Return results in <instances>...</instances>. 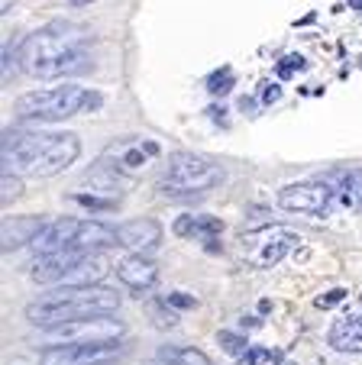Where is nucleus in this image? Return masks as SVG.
<instances>
[{"instance_id":"1","label":"nucleus","mask_w":362,"mask_h":365,"mask_svg":"<svg viewBox=\"0 0 362 365\" xmlns=\"http://www.w3.org/2000/svg\"><path fill=\"white\" fill-rule=\"evenodd\" d=\"M14 58L23 75L39 78V81L78 75L91 62V33L81 23H49L20 42Z\"/></svg>"},{"instance_id":"2","label":"nucleus","mask_w":362,"mask_h":365,"mask_svg":"<svg viewBox=\"0 0 362 365\" xmlns=\"http://www.w3.org/2000/svg\"><path fill=\"white\" fill-rule=\"evenodd\" d=\"M4 168L14 175L52 178L75 165L81 155V143L75 133H36V130H7L0 139Z\"/></svg>"},{"instance_id":"3","label":"nucleus","mask_w":362,"mask_h":365,"mask_svg":"<svg viewBox=\"0 0 362 365\" xmlns=\"http://www.w3.org/2000/svg\"><path fill=\"white\" fill-rule=\"evenodd\" d=\"M120 307V294L107 284H75V288H55L36 297L26 307V317L39 330H55L71 320L104 317Z\"/></svg>"},{"instance_id":"4","label":"nucleus","mask_w":362,"mask_h":365,"mask_svg":"<svg viewBox=\"0 0 362 365\" xmlns=\"http://www.w3.org/2000/svg\"><path fill=\"white\" fill-rule=\"evenodd\" d=\"M101 103L104 97L91 88L55 84V88H39L16 97L14 110H16V120H23V123H59V120H69L81 110H97Z\"/></svg>"},{"instance_id":"5","label":"nucleus","mask_w":362,"mask_h":365,"mask_svg":"<svg viewBox=\"0 0 362 365\" xmlns=\"http://www.w3.org/2000/svg\"><path fill=\"white\" fill-rule=\"evenodd\" d=\"M116 246V230L97 220H78V217H59L39 233L33 242L36 255L52 252H104Z\"/></svg>"},{"instance_id":"6","label":"nucleus","mask_w":362,"mask_h":365,"mask_svg":"<svg viewBox=\"0 0 362 365\" xmlns=\"http://www.w3.org/2000/svg\"><path fill=\"white\" fill-rule=\"evenodd\" d=\"M107 262L101 252H52L36 255L33 282L36 284H59V288H75V284H104Z\"/></svg>"},{"instance_id":"7","label":"nucleus","mask_w":362,"mask_h":365,"mask_svg":"<svg viewBox=\"0 0 362 365\" xmlns=\"http://www.w3.org/2000/svg\"><path fill=\"white\" fill-rule=\"evenodd\" d=\"M223 181V168L211 159H201L191 152H175L165 165V175L159 181L165 194H204Z\"/></svg>"},{"instance_id":"8","label":"nucleus","mask_w":362,"mask_h":365,"mask_svg":"<svg viewBox=\"0 0 362 365\" xmlns=\"http://www.w3.org/2000/svg\"><path fill=\"white\" fill-rule=\"evenodd\" d=\"M294 246H298V233H294V230L266 227V230H256V233H246L239 240V255H243V262L253 265V269H272Z\"/></svg>"},{"instance_id":"9","label":"nucleus","mask_w":362,"mask_h":365,"mask_svg":"<svg viewBox=\"0 0 362 365\" xmlns=\"http://www.w3.org/2000/svg\"><path fill=\"white\" fill-rule=\"evenodd\" d=\"M126 333V327L116 317L104 314V317H84V320H71L49 330V336L55 339V346H107V343H120Z\"/></svg>"},{"instance_id":"10","label":"nucleus","mask_w":362,"mask_h":365,"mask_svg":"<svg viewBox=\"0 0 362 365\" xmlns=\"http://www.w3.org/2000/svg\"><path fill=\"white\" fill-rule=\"evenodd\" d=\"M333 204L330 181H294L278 191V207L288 214H327Z\"/></svg>"},{"instance_id":"11","label":"nucleus","mask_w":362,"mask_h":365,"mask_svg":"<svg viewBox=\"0 0 362 365\" xmlns=\"http://www.w3.org/2000/svg\"><path fill=\"white\" fill-rule=\"evenodd\" d=\"M120 356V343L107 346H49L42 349L39 365H110Z\"/></svg>"},{"instance_id":"12","label":"nucleus","mask_w":362,"mask_h":365,"mask_svg":"<svg viewBox=\"0 0 362 365\" xmlns=\"http://www.w3.org/2000/svg\"><path fill=\"white\" fill-rule=\"evenodd\" d=\"M159 155V143H136V139H120V143H114L110 149H104L101 162L110 168H116L120 175H126L130 178L133 172H139V168L149 165V159H156Z\"/></svg>"},{"instance_id":"13","label":"nucleus","mask_w":362,"mask_h":365,"mask_svg":"<svg viewBox=\"0 0 362 365\" xmlns=\"http://www.w3.org/2000/svg\"><path fill=\"white\" fill-rule=\"evenodd\" d=\"M159 242H162V223L149 217H136L116 227V246H124L126 252L149 255L152 249H159Z\"/></svg>"},{"instance_id":"14","label":"nucleus","mask_w":362,"mask_h":365,"mask_svg":"<svg viewBox=\"0 0 362 365\" xmlns=\"http://www.w3.org/2000/svg\"><path fill=\"white\" fill-rule=\"evenodd\" d=\"M116 278H120L126 288H133V294H139V291H149L152 284L159 282V265L149 255L126 252L124 259L116 262Z\"/></svg>"},{"instance_id":"15","label":"nucleus","mask_w":362,"mask_h":365,"mask_svg":"<svg viewBox=\"0 0 362 365\" xmlns=\"http://www.w3.org/2000/svg\"><path fill=\"white\" fill-rule=\"evenodd\" d=\"M49 223L42 217H4V240H0V249L4 252H16L23 246H33L39 240V233L46 230Z\"/></svg>"},{"instance_id":"16","label":"nucleus","mask_w":362,"mask_h":365,"mask_svg":"<svg viewBox=\"0 0 362 365\" xmlns=\"http://www.w3.org/2000/svg\"><path fill=\"white\" fill-rule=\"evenodd\" d=\"M220 233H223V220L211 214H181L175 220V236L181 240H211Z\"/></svg>"},{"instance_id":"17","label":"nucleus","mask_w":362,"mask_h":365,"mask_svg":"<svg viewBox=\"0 0 362 365\" xmlns=\"http://www.w3.org/2000/svg\"><path fill=\"white\" fill-rule=\"evenodd\" d=\"M330 346L349 352V356H362V314L336 320L333 330H330Z\"/></svg>"},{"instance_id":"18","label":"nucleus","mask_w":362,"mask_h":365,"mask_svg":"<svg viewBox=\"0 0 362 365\" xmlns=\"http://www.w3.org/2000/svg\"><path fill=\"white\" fill-rule=\"evenodd\" d=\"M330 187H333L336 204L346 207V210H359L362 214V168L340 172L333 181H330Z\"/></svg>"},{"instance_id":"19","label":"nucleus","mask_w":362,"mask_h":365,"mask_svg":"<svg viewBox=\"0 0 362 365\" xmlns=\"http://www.w3.org/2000/svg\"><path fill=\"white\" fill-rule=\"evenodd\" d=\"M159 359H162V365H213L211 359L201 349H194V346H162Z\"/></svg>"},{"instance_id":"20","label":"nucleus","mask_w":362,"mask_h":365,"mask_svg":"<svg viewBox=\"0 0 362 365\" xmlns=\"http://www.w3.org/2000/svg\"><path fill=\"white\" fill-rule=\"evenodd\" d=\"M146 314H149V320H152V327H159V330H171V327H178V310L171 307L169 301H149L146 304Z\"/></svg>"},{"instance_id":"21","label":"nucleus","mask_w":362,"mask_h":365,"mask_svg":"<svg viewBox=\"0 0 362 365\" xmlns=\"http://www.w3.org/2000/svg\"><path fill=\"white\" fill-rule=\"evenodd\" d=\"M20 194H23L20 178H16L14 172H7V168H4V178H0V204H4V210H7V207L14 204Z\"/></svg>"},{"instance_id":"22","label":"nucleus","mask_w":362,"mask_h":365,"mask_svg":"<svg viewBox=\"0 0 362 365\" xmlns=\"http://www.w3.org/2000/svg\"><path fill=\"white\" fill-rule=\"evenodd\" d=\"M78 207H88V210H94V214H104V210H114L116 207V197H101V194H75Z\"/></svg>"},{"instance_id":"23","label":"nucleus","mask_w":362,"mask_h":365,"mask_svg":"<svg viewBox=\"0 0 362 365\" xmlns=\"http://www.w3.org/2000/svg\"><path fill=\"white\" fill-rule=\"evenodd\" d=\"M217 343H220V349L230 352V356H236V359L249 349L246 339L239 336V333H233V330H220V333H217Z\"/></svg>"},{"instance_id":"24","label":"nucleus","mask_w":362,"mask_h":365,"mask_svg":"<svg viewBox=\"0 0 362 365\" xmlns=\"http://www.w3.org/2000/svg\"><path fill=\"white\" fill-rule=\"evenodd\" d=\"M259 362H278V356H275V352H266L262 346H249V349L236 359V365H259Z\"/></svg>"},{"instance_id":"25","label":"nucleus","mask_w":362,"mask_h":365,"mask_svg":"<svg viewBox=\"0 0 362 365\" xmlns=\"http://www.w3.org/2000/svg\"><path fill=\"white\" fill-rule=\"evenodd\" d=\"M207 88H211V94H226V91H233V71L230 68L213 71V75L207 78Z\"/></svg>"},{"instance_id":"26","label":"nucleus","mask_w":362,"mask_h":365,"mask_svg":"<svg viewBox=\"0 0 362 365\" xmlns=\"http://www.w3.org/2000/svg\"><path fill=\"white\" fill-rule=\"evenodd\" d=\"M340 301H346V288H333V291H327V294H321L314 304H317L321 310H330V307H336Z\"/></svg>"},{"instance_id":"27","label":"nucleus","mask_w":362,"mask_h":365,"mask_svg":"<svg viewBox=\"0 0 362 365\" xmlns=\"http://www.w3.org/2000/svg\"><path fill=\"white\" fill-rule=\"evenodd\" d=\"M165 301H169L175 310H191V307H198V301H194L191 294H185V291H171Z\"/></svg>"},{"instance_id":"28","label":"nucleus","mask_w":362,"mask_h":365,"mask_svg":"<svg viewBox=\"0 0 362 365\" xmlns=\"http://www.w3.org/2000/svg\"><path fill=\"white\" fill-rule=\"evenodd\" d=\"M304 65H308V62H304L301 56H288V58H281V62H278V75L281 78H291L294 71H301Z\"/></svg>"},{"instance_id":"29","label":"nucleus","mask_w":362,"mask_h":365,"mask_svg":"<svg viewBox=\"0 0 362 365\" xmlns=\"http://www.w3.org/2000/svg\"><path fill=\"white\" fill-rule=\"evenodd\" d=\"M281 97V88L278 84H262V91H259V101L262 103H275Z\"/></svg>"},{"instance_id":"30","label":"nucleus","mask_w":362,"mask_h":365,"mask_svg":"<svg viewBox=\"0 0 362 365\" xmlns=\"http://www.w3.org/2000/svg\"><path fill=\"white\" fill-rule=\"evenodd\" d=\"M211 117L217 120L220 126H226V113H223V107H220V103H217V107H213V110H211Z\"/></svg>"},{"instance_id":"31","label":"nucleus","mask_w":362,"mask_h":365,"mask_svg":"<svg viewBox=\"0 0 362 365\" xmlns=\"http://www.w3.org/2000/svg\"><path fill=\"white\" fill-rule=\"evenodd\" d=\"M69 4H75V7H88V4H94V0H69Z\"/></svg>"},{"instance_id":"32","label":"nucleus","mask_w":362,"mask_h":365,"mask_svg":"<svg viewBox=\"0 0 362 365\" xmlns=\"http://www.w3.org/2000/svg\"><path fill=\"white\" fill-rule=\"evenodd\" d=\"M275 365H294V362H288V359H278V362H275Z\"/></svg>"},{"instance_id":"33","label":"nucleus","mask_w":362,"mask_h":365,"mask_svg":"<svg viewBox=\"0 0 362 365\" xmlns=\"http://www.w3.org/2000/svg\"><path fill=\"white\" fill-rule=\"evenodd\" d=\"M353 7H356V10H359V7H362V0H353Z\"/></svg>"}]
</instances>
